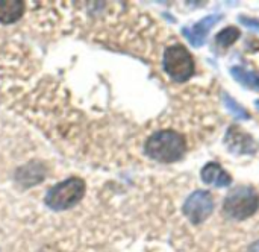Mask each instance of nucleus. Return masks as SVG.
I'll return each mask as SVG.
<instances>
[{
	"label": "nucleus",
	"mask_w": 259,
	"mask_h": 252,
	"mask_svg": "<svg viewBox=\"0 0 259 252\" xmlns=\"http://www.w3.org/2000/svg\"><path fill=\"white\" fill-rule=\"evenodd\" d=\"M164 70L176 82L188 81L194 73V59L182 44L170 46L164 53Z\"/></svg>",
	"instance_id": "4"
},
{
	"label": "nucleus",
	"mask_w": 259,
	"mask_h": 252,
	"mask_svg": "<svg viewBox=\"0 0 259 252\" xmlns=\"http://www.w3.org/2000/svg\"><path fill=\"white\" fill-rule=\"evenodd\" d=\"M256 106H258V108H259V100H256Z\"/></svg>",
	"instance_id": "15"
},
{
	"label": "nucleus",
	"mask_w": 259,
	"mask_h": 252,
	"mask_svg": "<svg viewBox=\"0 0 259 252\" xmlns=\"http://www.w3.org/2000/svg\"><path fill=\"white\" fill-rule=\"evenodd\" d=\"M200 176L205 184L212 186V187H229L232 183L231 175L225 169H222V166L217 163L205 164L200 172Z\"/></svg>",
	"instance_id": "8"
},
{
	"label": "nucleus",
	"mask_w": 259,
	"mask_h": 252,
	"mask_svg": "<svg viewBox=\"0 0 259 252\" xmlns=\"http://www.w3.org/2000/svg\"><path fill=\"white\" fill-rule=\"evenodd\" d=\"M144 151L147 157L159 163H175L181 160L187 151L185 138L176 131H158L149 137Z\"/></svg>",
	"instance_id": "1"
},
{
	"label": "nucleus",
	"mask_w": 259,
	"mask_h": 252,
	"mask_svg": "<svg viewBox=\"0 0 259 252\" xmlns=\"http://www.w3.org/2000/svg\"><path fill=\"white\" fill-rule=\"evenodd\" d=\"M24 14V3L20 0L0 2V23H14Z\"/></svg>",
	"instance_id": "9"
},
{
	"label": "nucleus",
	"mask_w": 259,
	"mask_h": 252,
	"mask_svg": "<svg viewBox=\"0 0 259 252\" xmlns=\"http://www.w3.org/2000/svg\"><path fill=\"white\" fill-rule=\"evenodd\" d=\"M231 75L244 87L253 88V90H259V75L255 71H247L243 67H232L231 68Z\"/></svg>",
	"instance_id": "10"
},
{
	"label": "nucleus",
	"mask_w": 259,
	"mask_h": 252,
	"mask_svg": "<svg viewBox=\"0 0 259 252\" xmlns=\"http://www.w3.org/2000/svg\"><path fill=\"white\" fill-rule=\"evenodd\" d=\"M259 208V193L249 186H241L231 190L223 202L226 216L235 221H244L253 216Z\"/></svg>",
	"instance_id": "2"
},
{
	"label": "nucleus",
	"mask_w": 259,
	"mask_h": 252,
	"mask_svg": "<svg viewBox=\"0 0 259 252\" xmlns=\"http://www.w3.org/2000/svg\"><path fill=\"white\" fill-rule=\"evenodd\" d=\"M247 252H259V240L258 242H255V243L249 248V251Z\"/></svg>",
	"instance_id": "14"
},
{
	"label": "nucleus",
	"mask_w": 259,
	"mask_h": 252,
	"mask_svg": "<svg viewBox=\"0 0 259 252\" xmlns=\"http://www.w3.org/2000/svg\"><path fill=\"white\" fill-rule=\"evenodd\" d=\"M222 15L214 14V15H206L205 18H202L200 21H197L196 24H193L188 29H184V35L187 37V40L193 44V46H202L208 37V32L220 21Z\"/></svg>",
	"instance_id": "7"
},
{
	"label": "nucleus",
	"mask_w": 259,
	"mask_h": 252,
	"mask_svg": "<svg viewBox=\"0 0 259 252\" xmlns=\"http://www.w3.org/2000/svg\"><path fill=\"white\" fill-rule=\"evenodd\" d=\"M214 210L212 195L206 190H196L184 204V214L193 225L205 222Z\"/></svg>",
	"instance_id": "5"
},
{
	"label": "nucleus",
	"mask_w": 259,
	"mask_h": 252,
	"mask_svg": "<svg viewBox=\"0 0 259 252\" xmlns=\"http://www.w3.org/2000/svg\"><path fill=\"white\" fill-rule=\"evenodd\" d=\"M85 195V181L76 176H71L49 190L46 195V204L55 210H68L76 205Z\"/></svg>",
	"instance_id": "3"
},
{
	"label": "nucleus",
	"mask_w": 259,
	"mask_h": 252,
	"mask_svg": "<svg viewBox=\"0 0 259 252\" xmlns=\"http://www.w3.org/2000/svg\"><path fill=\"white\" fill-rule=\"evenodd\" d=\"M225 143H226L228 149L235 155H249V154H255L258 151V145L253 140V137L249 135L247 132L241 131V128H238V126H231L228 129Z\"/></svg>",
	"instance_id": "6"
},
{
	"label": "nucleus",
	"mask_w": 259,
	"mask_h": 252,
	"mask_svg": "<svg viewBox=\"0 0 259 252\" xmlns=\"http://www.w3.org/2000/svg\"><path fill=\"white\" fill-rule=\"evenodd\" d=\"M223 99H225V106H226V110H228L232 116H235L237 119H243V120L250 119V114H249L238 102H235L228 93H225Z\"/></svg>",
	"instance_id": "12"
},
{
	"label": "nucleus",
	"mask_w": 259,
	"mask_h": 252,
	"mask_svg": "<svg viewBox=\"0 0 259 252\" xmlns=\"http://www.w3.org/2000/svg\"><path fill=\"white\" fill-rule=\"evenodd\" d=\"M240 37H241L240 29H237V27H234V26H229V27H226V29H223L222 32L217 33V37H215V44H219L220 47H225V49H226V47L232 46Z\"/></svg>",
	"instance_id": "11"
},
{
	"label": "nucleus",
	"mask_w": 259,
	"mask_h": 252,
	"mask_svg": "<svg viewBox=\"0 0 259 252\" xmlns=\"http://www.w3.org/2000/svg\"><path fill=\"white\" fill-rule=\"evenodd\" d=\"M241 23L243 24H246V26H249V27H256L259 29V20H252V18H241Z\"/></svg>",
	"instance_id": "13"
}]
</instances>
